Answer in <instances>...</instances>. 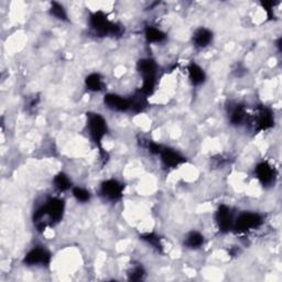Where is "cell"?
<instances>
[{
    "label": "cell",
    "instance_id": "2",
    "mask_svg": "<svg viewBox=\"0 0 282 282\" xmlns=\"http://www.w3.org/2000/svg\"><path fill=\"white\" fill-rule=\"evenodd\" d=\"M89 25L96 34L100 35H117L122 33L121 27L109 21L107 16L102 11H97L91 15Z\"/></svg>",
    "mask_w": 282,
    "mask_h": 282
},
{
    "label": "cell",
    "instance_id": "16",
    "mask_svg": "<svg viewBox=\"0 0 282 282\" xmlns=\"http://www.w3.org/2000/svg\"><path fill=\"white\" fill-rule=\"evenodd\" d=\"M145 37L149 43H159V42H162L166 39V33L159 30L158 28L147 27L145 30Z\"/></svg>",
    "mask_w": 282,
    "mask_h": 282
},
{
    "label": "cell",
    "instance_id": "22",
    "mask_svg": "<svg viewBox=\"0 0 282 282\" xmlns=\"http://www.w3.org/2000/svg\"><path fill=\"white\" fill-rule=\"evenodd\" d=\"M143 239L148 244H150L152 247H154V248H157L158 250L162 248V245L160 243V238L154 234H146L143 236Z\"/></svg>",
    "mask_w": 282,
    "mask_h": 282
},
{
    "label": "cell",
    "instance_id": "5",
    "mask_svg": "<svg viewBox=\"0 0 282 282\" xmlns=\"http://www.w3.org/2000/svg\"><path fill=\"white\" fill-rule=\"evenodd\" d=\"M263 224V217L257 213H251V212H246L239 215L236 221H234V227L238 232H246L251 229L259 227Z\"/></svg>",
    "mask_w": 282,
    "mask_h": 282
},
{
    "label": "cell",
    "instance_id": "21",
    "mask_svg": "<svg viewBox=\"0 0 282 282\" xmlns=\"http://www.w3.org/2000/svg\"><path fill=\"white\" fill-rule=\"evenodd\" d=\"M72 193L75 199L81 203H87L90 200V193L87 191V190L83 187H80V186L72 187Z\"/></svg>",
    "mask_w": 282,
    "mask_h": 282
},
{
    "label": "cell",
    "instance_id": "17",
    "mask_svg": "<svg viewBox=\"0 0 282 282\" xmlns=\"http://www.w3.org/2000/svg\"><path fill=\"white\" fill-rule=\"evenodd\" d=\"M184 244L190 249L201 248L204 245V236L199 231H192L186 236Z\"/></svg>",
    "mask_w": 282,
    "mask_h": 282
},
{
    "label": "cell",
    "instance_id": "11",
    "mask_svg": "<svg viewBox=\"0 0 282 282\" xmlns=\"http://www.w3.org/2000/svg\"><path fill=\"white\" fill-rule=\"evenodd\" d=\"M159 154L161 156V160L163 161V163L170 168L178 167L182 162L185 161V159L183 158L179 152L170 149V148H161V151Z\"/></svg>",
    "mask_w": 282,
    "mask_h": 282
},
{
    "label": "cell",
    "instance_id": "1",
    "mask_svg": "<svg viewBox=\"0 0 282 282\" xmlns=\"http://www.w3.org/2000/svg\"><path fill=\"white\" fill-rule=\"evenodd\" d=\"M64 212V202L61 199H53L49 200L44 205L39 207V209L34 214V222L37 223V226L42 222L44 217L48 218V224H55L60 222Z\"/></svg>",
    "mask_w": 282,
    "mask_h": 282
},
{
    "label": "cell",
    "instance_id": "14",
    "mask_svg": "<svg viewBox=\"0 0 282 282\" xmlns=\"http://www.w3.org/2000/svg\"><path fill=\"white\" fill-rule=\"evenodd\" d=\"M257 125L259 126L260 130H266L269 129L273 125V115L272 112L267 109V108H262L259 111V116L257 119Z\"/></svg>",
    "mask_w": 282,
    "mask_h": 282
},
{
    "label": "cell",
    "instance_id": "10",
    "mask_svg": "<svg viewBox=\"0 0 282 282\" xmlns=\"http://www.w3.org/2000/svg\"><path fill=\"white\" fill-rule=\"evenodd\" d=\"M256 175L264 185H270L274 181V178H276V172H274V169L269 163L262 162L256 168Z\"/></svg>",
    "mask_w": 282,
    "mask_h": 282
},
{
    "label": "cell",
    "instance_id": "7",
    "mask_svg": "<svg viewBox=\"0 0 282 282\" xmlns=\"http://www.w3.org/2000/svg\"><path fill=\"white\" fill-rule=\"evenodd\" d=\"M124 186L117 180H107L101 185V194L106 200L111 202H117L123 197Z\"/></svg>",
    "mask_w": 282,
    "mask_h": 282
},
{
    "label": "cell",
    "instance_id": "6",
    "mask_svg": "<svg viewBox=\"0 0 282 282\" xmlns=\"http://www.w3.org/2000/svg\"><path fill=\"white\" fill-rule=\"evenodd\" d=\"M24 262L28 266H48L51 262V253L43 247H34L27 253Z\"/></svg>",
    "mask_w": 282,
    "mask_h": 282
},
{
    "label": "cell",
    "instance_id": "15",
    "mask_svg": "<svg viewBox=\"0 0 282 282\" xmlns=\"http://www.w3.org/2000/svg\"><path fill=\"white\" fill-rule=\"evenodd\" d=\"M246 119V110L244 106L235 105L229 110V121L232 125H242Z\"/></svg>",
    "mask_w": 282,
    "mask_h": 282
},
{
    "label": "cell",
    "instance_id": "23",
    "mask_svg": "<svg viewBox=\"0 0 282 282\" xmlns=\"http://www.w3.org/2000/svg\"><path fill=\"white\" fill-rule=\"evenodd\" d=\"M144 274H145V270L143 269V267H135L132 269L131 273H129L130 280H133V281L141 280L144 277Z\"/></svg>",
    "mask_w": 282,
    "mask_h": 282
},
{
    "label": "cell",
    "instance_id": "9",
    "mask_svg": "<svg viewBox=\"0 0 282 282\" xmlns=\"http://www.w3.org/2000/svg\"><path fill=\"white\" fill-rule=\"evenodd\" d=\"M105 105L111 110L126 111L130 109V100L117 94H107L105 96Z\"/></svg>",
    "mask_w": 282,
    "mask_h": 282
},
{
    "label": "cell",
    "instance_id": "4",
    "mask_svg": "<svg viewBox=\"0 0 282 282\" xmlns=\"http://www.w3.org/2000/svg\"><path fill=\"white\" fill-rule=\"evenodd\" d=\"M138 69L140 74L143 75L144 85H143V93L150 94L154 88L157 77V65L154 61L150 59H144L138 62Z\"/></svg>",
    "mask_w": 282,
    "mask_h": 282
},
{
    "label": "cell",
    "instance_id": "13",
    "mask_svg": "<svg viewBox=\"0 0 282 282\" xmlns=\"http://www.w3.org/2000/svg\"><path fill=\"white\" fill-rule=\"evenodd\" d=\"M187 70H189L190 81L192 82L193 85H201V84L205 82L206 74L200 65L195 64V63H192V64L187 67Z\"/></svg>",
    "mask_w": 282,
    "mask_h": 282
},
{
    "label": "cell",
    "instance_id": "19",
    "mask_svg": "<svg viewBox=\"0 0 282 282\" xmlns=\"http://www.w3.org/2000/svg\"><path fill=\"white\" fill-rule=\"evenodd\" d=\"M86 86L89 90H93V91H100L103 89V86H104V83H103V79L102 76L98 74V73H93V74H89L87 77H86Z\"/></svg>",
    "mask_w": 282,
    "mask_h": 282
},
{
    "label": "cell",
    "instance_id": "8",
    "mask_svg": "<svg viewBox=\"0 0 282 282\" xmlns=\"http://www.w3.org/2000/svg\"><path fill=\"white\" fill-rule=\"evenodd\" d=\"M215 220L221 231L226 232L230 230V228H232V225H234V217H232L230 207L227 205H221L216 212Z\"/></svg>",
    "mask_w": 282,
    "mask_h": 282
},
{
    "label": "cell",
    "instance_id": "3",
    "mask_svg": "<svg viewBox=\"0 0 282 282\" xmlns=\"http://www.w3.org/2000/svg\"><path fill=\"white\" fill-rule=\"evenodd\" d=\"M87 129L90 139L96 145H101L106 133H107V122L101 114L89 112L87 114Z\"/></svg>",
    "mask_w": 282,
    "mask_h": 282
},
{
    "label": "cell",
    "instance_id": "18",
    "mask_svg": "<svg viewBox=\"0 0 282 282\" xmlns=\"http://www.w3.org/2000/svg\"><path fill=\"white\" fill-rule=\"evenodd\" d=\"M53 184L61 192H65V191H67V190L72 189V182H70L68 176L63 172L56 174L54 176Z\"/></svg>",
    "mask_w": 282,
    "mask_h": 282
},
{
    "label": "cell",
    "instance_id": "20",
    "mask_svg": "<svg viewBox=\"0 0 282 282\" xmlns=\"http://www.w3.org/2000/svg\"><path fill=\"white\" fill-rule=\"evenodd\" d=\"M50 13L53 17H55L56 19H59V20H63V21L67 20L66 10L64 9V7H63L59 3H52L51 4Z\"/></svg>",
    "mask_w": 282,
    "mask_h": 282
},
{
    "label": "cell",
    "instance_id": "12",
    "mask_svg": "<svg viewBox=\"0 0 282 282\" xmlns=\"http://www.w3.org/2000/svg\"><path fill=\"white\" fill-rule=\"evenodd\" d=\"M213 41V32L206 28H200L193 34V43L197 48H206Z\"/></svg>",
    "mask_w": 282,
    "mask_h": 282
}]
</instances>
